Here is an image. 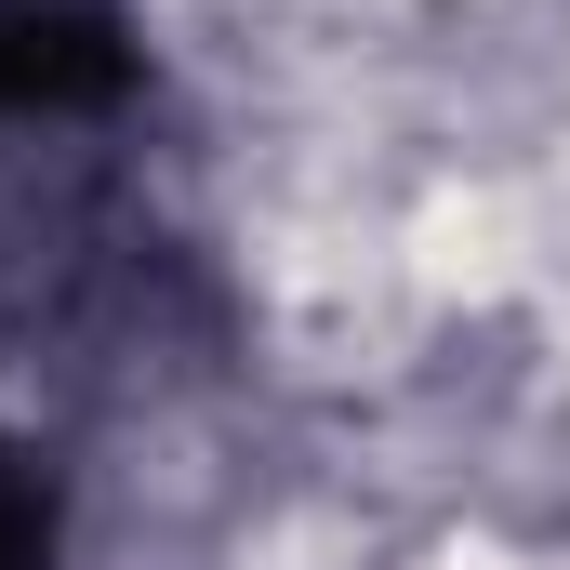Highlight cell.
Here are the masks:
<instances>
[{
    "label": "cell",
    "mask_w": 570,
    "mask_h": 570,
    "mask_svg": "<svg viewBox=\"0 0 570 570\" xmlns=\"http://www.w3.org/2000/svg\"><path fill=\"white\" fill-rule=\"evenodd\" d=\"M120 67L134 53L94 0H0V107H94Z\"/></svg>",
    "instance_id": "obj_1"
},
{
    "label": "cell",
    "mask_w": 570,
    "mask_h": 570,
    "mask_svg": "<svg viewBox=\"0 0 570 570\" xmlns=\"http://www.w3.org/2000/svg\"><path fill=\"white\" fill-rule=\"evenodd\" d=\"M53 558V504H40V478L0 451V570H40Z\"/></svg>",
    "instance_id": "obj_2"
}]
</instances>
